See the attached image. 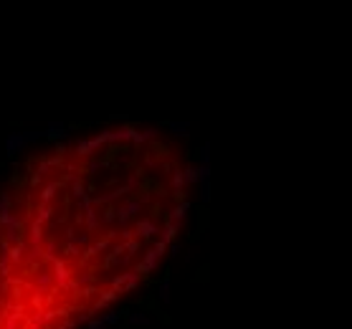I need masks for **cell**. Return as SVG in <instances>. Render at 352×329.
<instances>
[{"label": "cell", "instance_id": "obj_1", "mask_svg": "<svg viewBox=\"0 0 352 329\" xmlns=\"http://www.w3.org/2000/svg\"><path fill=\"white\" fill-rule=\"evenodd\" d=\"M165 253H167V246L165 243H155L147 253H144V258H142V263L135 268V271L140 274V276H144V274H150V271H155V268H157V263L160 261H163V256H165Z\"/></svg>", "mask_w": 352, "mask_h": 329}, {"label": "cell", "instance_id": "obj_2", "mask_svg": "<svg viewBox=\"0 0 352 329\" xmlns=\"http://www.w3.org/2000/svg\"><path fill=\"white\" fill-rule=\"evenodd\" d=\"M140 211H142V203L140 200H127L124 205H119L114 211V220H119V226H127V223L135 218Z\"/></svg>", "mask_w": 352, "mask_h": 329}, {"label": "cell", "instance_id": "obj_3", "mask_svg": "<svg viewBox=\"0 0 352 329\" xmlns=\"http://www.w3.org/2000/svg\"><path fill=\"white\" fill-rule=\"evenodd\" d=\"M190 208H193V205H190V200H178V205H175L172 211L167 213V220H165V223H170L172 228L180 231V226L185 223V218H188V213H190Z\"/></svg>", "mask_w": 352, "mask_h": 329}, {"label": "cell", "instance_id": "obj_4", "mask_svg": "<svg viewBox=\"0 0 352 329\" xmlns=\"http://www.w3.org/2000/svg\"><path fill=\"white\" fill-rule=\"evenodd\" d=\"M155 233H160V226L152 218H140L137 220V226H135V238L137 241H150Z\"/></svg>", "mask_w": 352, "mask_h": 329}, {"label": "cell", "instance_id": "obj_5", "mask_svg": "<svg viewBox=\"0 0 352 329\" xmlns=\"http://www.w3.org/2000/svg\"><path fill=\"white\" fill-rule=\"evenodd\" d=\"M3 147H5V152L10 157H16L18 152H23V149H25V134L23 132H10L8 137H5V142H3Z\"/></svg>", "mask_w": 352, "mask_h": 329}, {"label": "cell", "instance_id": "obj_6", "mask_svg": "<svg viewBox=\"0 0 352 329\" xmlns=\"http://www.w3.org/2000/svg\"><path fill=\"white\" fill-rule=\"evenodd\" d=\"M129 188L127 185H119V188H114V190H109L107 195H96V198H92V208H99V205H109V203H114V200H119V198H124V195H129Z\"/></svg>", "mask_w": 352, "mask_h": 329}, {"label": "cell", "instance_id": "obj_7", "mask_svg": "<svg viewBox=\"0 0 352 329\" xmlns=\"http://www.w3.org/2000/svg\"><path fill=\"white\" fill-rule=\"evenodd\" d=\"M69 281H71V271L66 268V263L64 261H53V286H58V289H64L66 291V286H69Z\"/></svg>", "mask_w": 352, "mask_h": 329}, {"label": "cell", "instance_id": "obj_8", "mask_svg": "<svg viewBox=\"0 0 352 329\" xmlns=\"http://www.w3.org/2000/svg\"><path fill=\"white\" fill-rule=\"evenodd\" d=\"M43 137L58 144L61 140H66V137H69V127H66L64 122H48V127L43 129Z\"/></svg>", "mask_w": 352, "mask_h": 329}, {"label": "cell", "instance_id": "obj_9", "mask_svg": "<svg viewBox=\"0 0 352 329\" xmlns=\"http://www.w3.org/2000/svg\"><path fill=\"white\" fill-rule=\"evenodd\" d=\"M64 188V183L61 180H51V183H46L43 185V190L38 192V205H51V200L56 198V192Z\"/></svg>", "mask_w": 352, "mask_h": 329}, {"label": "cell", "instance_id": "obj_10", "mask_svg": "<svg viewBox=\"0 0 352 329\" xmlns=\"http://www.w3.org/2000/svg\"><path fill=\"white\" fill-rule=\"evenodd\" d=\"M101 147H104V142H101L99 134H96V137H92V140H81V142L76 144V155H79V157H89V155H94L96 149H101Z\"/></svg>", "mask_w": 352, "mask_h": 329}, {"label": "cell", "instance_id": "obj_11", "mask_svg": "<svg viewBox=\"0 0 352 329\" xmlns=\"http://www.w3.org/2000/svg\"><path fill=\"white\" fill-rule=\"evenodd\" d=\"M28 248H41V243H43V226L41 223H31V231H28Z\"/></svg>", "mask_w": 352, "mask_h": 329}, {"label": "cell", "instance_id": "obj_12", "mask_svg": "<svg viewBox=\"0 0 352 329\" xmlns=\"http://www.w3.org/2000/svg\"><path fill=\"white\" fill-rule=\"evenodd\" d=\"M25 248H28V243L23 241V238H21L18 243H13V246L8 248V261H10V266H18V263L23 261V253H25Z\"/></svg>", "mask_w": 352, "mask_h": 329}, {"label": "cell", "instance_id": "obj_13", "mask_svg": "<svg viewBox=\"0 0 352 329\" xmlns=\"http://www.w3.org/2000/svg\"><path fill=\"white\" fill-rule=\"evenodd\" d=\"M132 134H135V127L132 124H122L119 129H112V144L114 142H132Z\"/></svg>", "mask_w": 352, "mask_h": 329}, {"label": "cell", "instance_id": "obj_14", "mask_svg": "<svg viewBox=\"0 0 352 329\" xmlns=\"http://www.w3.org/2000/svg\"><path fill=\"white\" fill-rule=\"evenodd\" d=\"M81 223H84V226H86V231H96L99 228V211H96V208H89V211H86L84 215H81Z\"/></svg>", "mask_w": 352, "mask_h": 329}, {"label": "cell", "instance_id": "obj_15", "mask_svg": "<svg viewBox=\"0 0 352 329\" xmlns=\"http://www.w3.org/2000/svg\"><path fill=\"white\" fill-rule=\"evenodd\" d=\"M129 309H119V311H104V314H99V319L104 322L107 327H114V324H119L122 317H127Z\"/></svg>", "mask_w": 352, "mask_h": 329}, {"label": "cell", "instance_id": "obj_16", "mask_svg": "<svg viewBox=\"0 0 352 329\" xmlns=\"http://www.w3.org/2000/svg\"><path fill=\"white\" fill-rule=\"evenodd\" d=\"M109 241L104 238V241H96V243H92V246H86L84 248V258H92V256H96V253H101V251H109Z\"/></svg>", "mask_w": 352, "mask_h": 329}, {"label": "cell", "instance_id": "obj_17", "mask_svg": "<svg viewBox=\"0 0 352 329\" xmlns=\"http://www.w3.org/2000/svg\"><path fill=\"white\" fill-rule=\"evenodd\" d=\"M51 286H53V274H46V271H41V274L36 276V289H38V294L48 291Z\"/></svg>", "mask_w": 352, "mask_h": 329}, {"label": "cell", "instance_id": "obj_18", "mask_svg": "<svg viewBox=\"0 0 352 329\" xmlns=\"http://www.w3.org/2000/svg\"><path fill=\"white\" fill-rule=\"evenodd\" d=\"M167 129L175 137H190V122H167Z\"/></svg>", "mask_w": 352, "mask_h": 329}, {"label": "cell", "instance_id": "obj_19", "mask_svg": "<svg viewBox=\"0 0 352 329\" xmlns=\"http://www.w3.org/2000/svg\"><path fill=\"white\" fill-rule=\"evenodd\" d=\"M137 283H140V274L132 268V271H127L124 274V286H122V294H127V291H135L137 289Z\"/></svg>", "mask_w": 352, "mask_h": 329}, {"label": "cell", "instance_id": "obj_20", "mask_svg": "<svg viewBox=\"0 0 352 329\" xmlns=\"http://www.w3.org/2000/svg\"><path fill=\"white\" fill-rule=\"evenodd\" d=\"M175 235H178V228H172L170 223H165L163 228H160V243H165V246H170L172 241H175Z\"/></svg>", "mask_w": 352, "mask_h": 329}, {"label": "cell", "instance_id": "obj_21", "mask_svg": "<svg viewBox=\"0 0 352 329\" xmlns=\"http://www.w3.org/2000/svg\"><path fill=\"white\" fill-rule=\"evenodd\" d=\"M170 188L175 190V195H178V198L183 195V192H180V190L185 188V180H183V170H175V172L170 175Z\"/></svg>", "mask_w": 352, "mask_h": 329}, {"label": "cell", "instance_id": "obj_22", "mask_svg": "<svg viewBox=\"0 0 352 329\" xmlns=\"http://www.w3.org/2000/svg\"><path fill=\"white\" fill-rule=\"evenodd\" d=\"M53 218V205H38V211H36V223H48Z\"/></svg>", "mask_w": 352, "mask_h": 329}, {"label": "cell", "instance_id": "obj_23", "mask_svg": "<svg viewBox=\"0 0 352 329\" xmlns=\"http://www.w3.org/2000/svg\"><path fill=\"white\" fill-rule=\"evenodd\" d=\"M170 291H172L170 279H163V283H160V289H157V299H160L163 304H170Z\"/></svg>", "mask_w": 352, "mask_h": 329}, {"label": "cell", "instance_id": "obj_24", "mask_svg": "<svg viewBox=\"0 0 352 329\" xmlns=\"http://www.w3.org/2000/svg\"><path fill=\"white\" fill-rule=\"evenodd\" d=\"M183 180H185V185H198V180H200L198 167H185L183 170Z\"/></svg>", "mask_w": 352, "mask_h": 329}, {"label": "cell", "instance_id": "obj_25", "mask_svg": "<svg viewBox=\"0 0 352 329\" xmlns=\"http://www.w3.org/2000/svg\"><path fill=\"white\" fill-rule=\"evenodd\" d=\"M56 251H58V243H56V238H51V241H46V248H43V258L46 261H56Z\"/></svg>", "mask_w": 352, "mask_h": 329}, {"label": "cell", "instance_id": "obj_26", "mask_svg": "<svg viewBox=\"0 0 352 329\" xmlns=\"http://www.w3.org/2000/svg\"><path fill=\"white\" fill-rule=\"evenodd\" d=\"M86 195V185L81 183V177H76L74 183H71V198H76V200H81Z\"/></svg>", "mask_w": 352, "mask_h": 329}, {"label": "cell", "instance_id": "obj_27", "mask_svg": "<svg viewBox=\"0 0 352 329\" xmlns=\"http://www.w3.org/2000/svg\"><path fill=\"white\" fill-rule=\"evenodd\" d=\"M127 322L132 327H140V324H150V317L147 314H142V311H137V314H127Z\"/></svg>", "mask_w": 352, "mask_h": 329}, {"label": "cell", "instance_id": "obj_28", "mask_svg": "<svg viewBox=\"0 0 352 329\" xmlns=\"http://www.w3.org/2000/svg\"><path fill=\"white\" fill-rule=\"evenodd\" d=\"M198 157H200V164H211V142H203L200 144Z\"/></svg>", "mask_w": 352, "mask_h": 329}, {"label": "cell", "instance_id": "obj_29", "mask_svg": "<svg viewBox=\"0 0 352 329\" xmlns=\"http://www.w3.org/2000/svg\"><path fill=\"white\" fill-rule=\"evenodd\" d=\"M10 205H13V195L10 192H3V195H0V213H10Z\"/></svg>", "mask_w": 352, "mask_h": 329}, {"label": "cell", "instance_id": "obj_30", "mask_svg": "<svg viewBox=\"0 0 352 329\" xmlns=\"http://www.w3.org/2000/svg\"><path fill=\"white\" fill-rule=\"evenodd\" d=\"M140 134H142V140H144V142H155V140L160 137V129H155V127H150V129H142Z\"/></svg>", "mask_w": 352, "mask_h": 329}, {"label": "cell", "instance_id": "obj_31", "mask_svg": "<svg viewBox=\"0 0 352 329\" xmlns=\"http://www.w3.org/2000/svg\"><path fill=\"white\" fill-rule=\"evenodd\" d=\"M21 218H16V215H13V213H0V226H13V223H18Z\"/></svg>", "mask_w": 352, "mask_h": 329}, {"label": "cell", "instance_id": "obj_32", "mask_svg": "<svg viewBox=\"0 0 352 329\" xmlns=\"http://www.w3.org/2000/svg\"><path fill=\"white\" fill-rule=\"evenodd\" d=\"M92 283H94V276H92L89 271L81 274V276L76 279V286H79V289H81V286H92Z\"/></svg>", "mask_w": 352, "mask_h": 329}, {"label": "cell", "instance_id": "obj_33", "mask_svg": "<svg viewBox=\"0 0 352 329\" xmlns=\"http://www.w3.org/2000/svg\"><path fill=\"white\" fill-rule=\"evenodd\" d=\"M211 200V183H200V203Z\"/></svg>", "mask_w": 352, "mask_h": 329}, {"label": "cell", "instance_id": "obj_34", "mask_svg": "<svg viewBox=\"0 0 352 329\" xmlns=\"http://www.w3.org/2000/svg\"><path fill=\"white\" fill-rule=\"evenodd\" d=\"M140 177H142V172H140V170H137V172H132V175L127 177V188H129V190H135V188H137V183H140Z\"/></svg>", "mask_w": 352, "mask_h": 329}, {"label": "cell", "instance_id": "obj_35", "mask_svg": "<svg viewBox=\"0 0 352 329\" xmlns=\"http://www.w3.org/2000/svg\"><path fill=\"white\" fill-rule=\"evenodd\" d=\"M86 329H109L104 322H101L99 317H94V319H89V322H86Z\"/></svg>", "mask_w": 352, "mask_h": 329}, {"label": "cell", "instance_id": "obj_36", "mask_svg": "<svg viewBox=\"0 0 352 329\" xmlns=\"http://www.w3.org/2000/svg\"><path fill=\"white\" fill-rule=\"evenodd\" d=\"M23 134H25V144H33L43 137V132H23Z\"/></svg>", "mask_w": 352, "mask_h": 329}, {"label": "cell", "instance_id": "obj_37", "mask_svg": "<svg viewBox=\"0 0 352 329\" xmlns=\"http://www.w3.org/2000/svg\"><path fill=\"white\" fill-rule=\"evenodd\" d=\"M119 238H122V243L135 241V231H132V228H122V231H119Z\"/></svg>", "mask_w": 352, "mask_h": 329}, {"label": "cell", "instance_id": "obj_38", "mask_svg": "<svg viewBox=\"0 0 352 329\" xmlns=\"http://www.w3.org/2000/svg\"><path fill=\"white\" fill-rule=\"evenodd\" d=\"M99 220H101V223H114V208L107 205V208H104V215H101Z\"/></svg>", "mask_w": 352, "mask_h": 329}, {"label": "cell", "instance_id": "obj_39", "mask_svg": "<svg viewBox=\"0 0 352 329\" xmlns=\"http://www.w3.org/2000/svg\"><path fill=\"white\" fill-rule=\"evenodd\" d=\"M137 251H140V241H137V238L124 243V253H137Z\"/></svg>", "mask_w": 352, "mask_h": 329}, {"label": "cell", "instance_id": "obj_40", "mask_svg": "<svg viewBox=\"0 0 352 329\" xmlns=\"http://www.w3.org/2000/svg\"><path fill=\"white\" fill-rule=\"evenodd\" d=\"M64 253H66V256H79V246H76V243H66V246H64Z\"/></svg>", "mask_w": 352, "mask_h": 329}, {"label": "cell", "instance_id": "obj_41", "mask_svg": "<svg viewBox=\"0 0 352 329\" xmlns=\"http://www.w3.org/2000/svg\"><path fill=\"white\" fill-rule=\"evenodd\" d=\"M89 319H94V317H92V314H89V311H84V314H79V317L74 319V327H79V324H86V322H89Z\"/></svg>", "mask_w": 352, "mask_h": 329}, {"label": "cell", "instance_id": "obj_42", "mask_svg": "<svg viewBox=\"0 0 352 329\" xmlns=\"http://www.w3.org/2000/svg\"><path fill=\"white\" fill-rule=\"evenodd\" d=\"M79 208H81V213H86V211L92 208V198H89V195H84V198L79 200Z\"/></svg>", "mask_w": 352, "mask_h": 329}, {"label": "cell", "instance_id": "obj_43", "mask_svg": "<svg viewBox=\"0 0 352 329\" xmlns=\"http://www.w3.org/2000/svg\"><path fill=\"white\" fill-rule=\"evenodd\" d=\"M167 251H170V256H180V246H178V243H170Z\"/></svg>", "mask_w": 352, "mask_h": 329}, {"label": "cell", "instance_id": "obj_44", "mask_svg": "<svg viewBox=\"0 0 352 329\" xmlns=\"http://www.w3.org/2000/svg\"><path fill=\"white\" fill-rule=\"evenodd\" d=\"M94 291H96L94 286H84V289H79V294H81V296H92Z\"/></svg>", "mask_w": 352, "mask_h": 329}, {"label": "cell", "instance_id": "obj_45", "mask_svg": "<svg viewBox=\"0 0 352 329\" xmlns=\"http://www.w3.org/2000/svg\"><path fill=\"white\" fill-rule=\"evenodd\" d=\"M99 167H101V162H96V160H92V162H89V172H96Z\"/></svg>", "mask_w": 352, "mask_h": 329}, {"label": "cell", "instance_id": "obj_46", "mask_svg": "<svg viewBox=\"0 0 352 329\" xmlns=\"http://www.w3.org/2000/svg\"><path fill=\"white\" fill-rule=\"evenodd\" d=\"M41 180H43V177H41L38 172H33V175H31V185H38Z\"/></svg>", "mask_w": 352, "mask_h": 329}, {"label": "cell", "instance_id": "obj_47", "mask_svg": "<svg viewBox=\"0 0 352 329\" xmlns=\"http://www.w3.org/2000/svg\"><path fill=\"white\" fill-rule=\"evenodd\" d=\"M64 180H66V183L71 185V183H74V180H76V175H74V172H66V177H64Z\"/></svg>", "mask_w": 352, "mask_h": 329}, {"label": "cell", "instance_id": "obj_48", "mask_svg": "<svg viewBox=\"0 0 352 329\" xmlns=\"http://www.w3.org/2000/svg\"><path fill=\"white\" fill-rule=\"evenodd\" d=\"M150 200H152V195H150V192H144V195L140 198V203H142V205H144V203H150Z\"/></svg>", "mask_w": 352, "mask_h": 329}]
</instances>
